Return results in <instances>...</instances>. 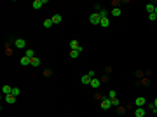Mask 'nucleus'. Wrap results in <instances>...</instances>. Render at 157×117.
Listing matches in <instances>:
<instances>
[{
  "mask_svg": "<svg viewBox=\"0 0 157 117\" xmlns=\"http://www.w3.org/2000/svg\"><path fill=\"white\" fill-rule=\"evenodd\" d=\"M19 93H21V91H19L18 87H12V93H11V94H14V96L18 98V96H19Z\"/></svg>",
  "mask_w": 157,
  "mask_h": 117,
  "instance_id": "21",
  "label": "nucleus"
},
{
  "mask_svg": "<svg viewBox=\"0 0 157 117\" xmlns=\"http://www.w3.org/2000/svg\"><path fill=\"white\" fill-rule=\"evenodd\" d=\"M91 80H93V77H91V75H84V77L80 79V82H82V84H86V86H89V84H91Z\"/></svg>",
  "mask_w": 157,
  "mask_h": 117,
  "instance_id": "9",
  "label": "nucleus"
},
{
  "mask_svg": "<svg viewBox=\"0 0 157 117\" xmlns=\"http://www.w3.org/2000/svg\"><path fill=\"white\" fill-rule=\"evenodd\" d=\"M45 4H47V0H35V2L32 4V7H33V9H40V7L45 5Z\"/></svg>",
  "mask_w": 157,
  "mask_h": 117,
  "instance_id": "6",
  "label": "nucleus"
},
{
  "mask_svg": "<svg viewBox=\"0 0 157 117\" xmlns=\"http://www.w3.org/2000/svg\"><path fill=\"white\" fill-rule=\"evenodd\" d=\"M119 103H120V101H119V98H114V100H112V105H114V107H117Z\"/></svg>",
  "mask_w": 157,
  "mask_h": 117,
  "instance_id": "25",
  "label": "nucleus"
},
{
  "mask_svg": "<svg viewBox=\"0 0 157 117\" xmlns=\"http://www.w3.org/2000/svg\"><path fill=\"white\" fill-rule=\"evenodd\" d=\"M70 47H72V51H82V47H80V44H78V40H70Z\"/></svg>",
  "mask_w": 157,
  "mask_h": 117,
  "instance_id": "4",
  "label": "nucleus"
},
{
  "mask_svg": "<svg viewBox=\"0 0 157 117\" xmlns=\"http://www.w3.org/2000/svg\"><path fill=\"white\" fill-rule=\"evenodd\" d=\"M148 19H150V21H155V19H157V14H155V12L148 14Z\"/></svg>",
  "mask_w": 157,
  "mask_h": 117,
  "instance_id": "22",
  "label": "nucleus"
},
{
  "mask_svg": "<svg viewBox=\"0 0 157 117\" xmlns=\"http://www.w3.org/2000/svg\"><path fill=\"white\" fill-rule=\"evenodd\" d=\"M98 14H100V16H101V18H107V11H105V9H101V11H100V12H98Z\"/></svg>",
  "mask_w": 157,
  "mask_h": 117,
  "instance_id": "23",
  "label": "nucleus"
},
{
  "mask_svg": "<svg viewBox=\"0 0 157 117\" xmlns=\"http://www.w3.org/2000/svg\"><path fill=\"white\" fill-rule=\"evenodd\" d=\"M25 56H28L30 60H33V58H35V52H33V49H26V54H25Z\"/></svg>",
  "mask_w": 157,
  "mask_h": 117,
  "instance_id": "14",
  "label": "nucleus"
},
{
  "mask_svg": "<svg viewBox=\"0 0 157 117\" xmlns=\"http://www.w3.org/2000/svg\"><path fill=\"white\" fill-rule=\"evenodd\" d=\"M51 26H52V21L51 19H45L44 21V28H51Z\"/></svg>",
  "mask_w": 157,
  "mask_h": 117,
  "instance_id": "19",
  "label": "nucleus"
},
{
  "mask_svg": "<svg viewBox=\"0 0 157 117\" xmlns=\"http://www.w3.org/2000/svg\"><path fill=\"white\" fill-rule=\"evenodd\" d=\"M78 54H80L78 51H70V58H73V60H75V58H78Z\"/></svg>",
  "mask_w": 157,
  "mask_h": 117,
  "instance_id": "20",
  "label": "nucleus"
},
{
  "mask_svg": "<svg viewBox=\"0 0 157 117\" xmlns=\"http://www.w3.org/2000/svg\"><path fill=\"white\" fill-rule=\"evenodd\" d=\"M14 45H16L18 49H25V47H26V42H25L23 39H16V42H14Z\"/></svg>",
  "mask_w": 157,
  "mask_h": 117,
  "instance_id": "5",
  "label": "nucleus"
},
{
  "mask_svg": "<svg viewBox=\"0 0 157 117\" xmlns=\"http://www.w3.org/2000/svg\"><path fill=\"white\" fill-rule=\"evenodd\" d=\"M19 63H21L23 67H28V65H32V60H30L28 56H23V58L19 60Z\"/></svg>",
  "mask_w": 157,
  "mask_h": 117,
  "instance_id": "7",
  "label": "nucleus"
},
{
  "mask_svg": "<svg viewBox=\"0 0 157 117\" xmlns=\"http://www.w3.org/2000/svg\"><path fill=\"white\" fill-rule=\"evenodd\" d=\"M100 25H101L103 28H108V26H110V19H108V18H101V23H100Z\"/></svg>",
  "mask_w": 157,
  "mask_h": 117,
  "instance_id": "10",
  "label": "nucleus"
},
{
  "mask_svg": "<svg viewBox=\"0 0 157 117\" xmlns=\"http://www.w3.org/2000/svg\"><path fill=\"white\" fill-rule=\"evenodd\" d=\"M2 91H4V94H11V93H12V87H11V86H4Z\"/></svg>",
  "mask_w": 157,
  "mask_h": 117,
  "instance_id": "16",
  "label": "nucleus"
},
{
  "mask_svg": "<svg viewBox=\"0 0 157 117\" xmlns=\"http://www.w3.org/2000/svg\"><path fill=\"white\" fill-rule=\"evenodd\" d=\"M5 101H7V103H14V101H16V96H14V94H5Z\"/></svg>",
  "mask_w": 157,
  "mask_h": 117,
  "instance_id": "11",
  "label": "nucleus"
},
{
  "mask_svg": "<svg viewBox=\"0 0 157 117\" xmlns=\"http://www.w3.org/2000/svg\"><path fill=\"white\" fill-rule=\"evenodd\" d=\"M39 65H40V58H37V56H35V58L32 60V67H39Z\"/></svg>",
  "mask_w": 157,
  "mask_h": 117,
  "instance_id": "18",
  "label": "nucleus"
},
{
  "mask_svg": "<svg viewBox=\"0 0 157 117\" xmlns=\"http://www.w3.org/2000/svg\"><path fill=\"white\" fill-rule=\"evenodd\" d=\"M110 107H112V100H110V98H103V100H101V108H103V110H108Z\"/></svg>",
  "mask_w": 157,
  "mask_h": 117,
  "instance_id": "2",
  "label": "nucleus"
},
{
  "mask_svg": "<svg viewBox=\"0 0 157 117\" xmlns=\"http://www.w3.org/2000/svg\"><path fill=\"white\" fill-rule=\"evenodd\" d=\"M89 86H91V87H94V89H96V87H100V80H98V79H93V80H91V84H89Z\"/></svg>",
  "mask_w": 157,
  "mask_h": 117,
  "instance_id": "15",
  "label": "nucleus"
},
{
  "mask_svg": "<svg viewBox=\"0 0 157 117\" xmlns=\"http://www.w3.org/2000/svg\"><path fill=\"white\" fill-rule=\"evenodd\" d=\"M147 11H148V14H152V12L155 11V4H148V5H147Z\"/></svg>",
  "mask_w": 157,
  "mask_h": 117,
  "instance_id": "17",
  "label": "nucleus"
},
{
  "mask_svg": "<svg viewBox=\"0 0 157 117\" xmlns=\"http://www.w3.org/2000/svg\"><path fill=\"white\" fill-rule=\"evenodd\" d=\"M134 115H136V117H145V108H136Z\"/></svg>",
  "mask_w": 157,
  "mask_h": 117,
  "instance_id": "12",
  "label": "nucleus"
},
{
  "mask_svg": "<svg viewBox=\"0 0 157 117\" xmlns=\"http://www.w3.org/2000/svg\"><path fill=\"white\" fill-rule=\"evenodd\" d=\"M89 23H91V25H100V23H101V16H100L98 12H93V14L89 16Z\"/></svg>",
  "mask_w": 157,
  "mask_h": 117,
  "instance_id": "1",
  "label": "nucleus"
},
{
  "mask_svg": "<svg viewBox=\"0 0 157 117\" xmlns=\"http://www.w3.org/2000/svg\"><path fill=\"white\" fill-rule=\"evenodd\" d=\"M112 16H114V18H119V16H120V9H119V7H114V9H112Z\"/></svg>",
  "mask_w": 157,
  "mask_h": 117,
  "instance_id": "13",
  "label": "nucleus"
},
{
  "mask_svg": "<svg viewBox=\"0 0 157 117\" xmlns=\"http://www.w3.org/2000/svg\"><path fill=\"white\" fill-rule=\"evenodd\" d=\"M61 19H63V18H61L59 14H54V16L51 18V21H52V25H59V23H61Z\"/></svg>",
  "mask_w": 157,
  "mask_h": 117,
  "instance_id": "8",
  "label": "nucleus"
},
{
  "mask_svg": "<svg viewBox=\"0 0 157 117\" xmlns=\"http://www.w3.org/2000/svg\"><path fill=\"white\" fill-rule=\"evenodd\" d=\"M147 101H145V98L143 96H138L136 100H134V105H136V108H143V105H145Z\"/></svg>",
  "mask_w": 157,
  "mask_h": 117,
  "instance_id": "3",
  "label": "nucleus"
},
{
  "mask_svg": "<svg viewBox=\"0 0 157 117\" xmlns=\"http://www.w3.org/2000/svg\"><path fill=\"white\" fill-rule=\"evenodd\" d=\"M154 12H155V14H157V5H155V11H154Z\"/></svg>",
  "mask_w": 157,
  "mask_h": 117,
  "instance_id": "27",
  "label": "nucleus"
},
{
  "mask_svg": "<svg viewBox=\"0 0 157 117\" xmlns=\"http://www.w3.org/2000/svg\"><path fill=\"white\" fill-rule=\"evenodd\" d=\"M154 105H155V107H157V98H155V101H154Z\"/></svg>",
  "mask_w": 157,
  "mask_h": 117,
  "instance_id": "26",
  "label": "nucleus"
},
{
  "mask_svg": "<svg viewBox=\"0 0 157 117\" xmlns=\"http://www.w3.org/2000/svg\"><path fill=\"white\" fill-rule=\"evenodd\" d=\"M108 98H110V100H114V98H117V96H115V91H110V93H108Z\"/></svg>",
  "mask_w": 157,
  "mask_h": 117,
  "instance_id": "24",
  "label": "nucleus"
}]
</instances>
